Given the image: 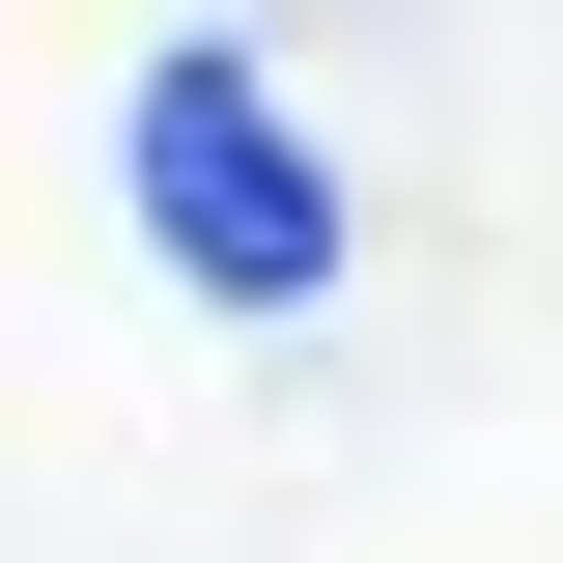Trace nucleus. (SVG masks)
<instances>
[{
  "label": "nucleus",
  "instance_id": "nucleus-1",
  "mask_svg": "<svg viewBox=\"0 0 563 563\" xmlns=\"http://www.w3.org/2000/svg\"><path fill=\"white\" fill-rule=\"evenodd\" d=\"M113 198H141V254L198 282V310H339V169H310V113H282L225 29H169V57H141Z\"/></svg>",
  "mask_w": 563,
  "mask_h": 563
}]
</instances>
